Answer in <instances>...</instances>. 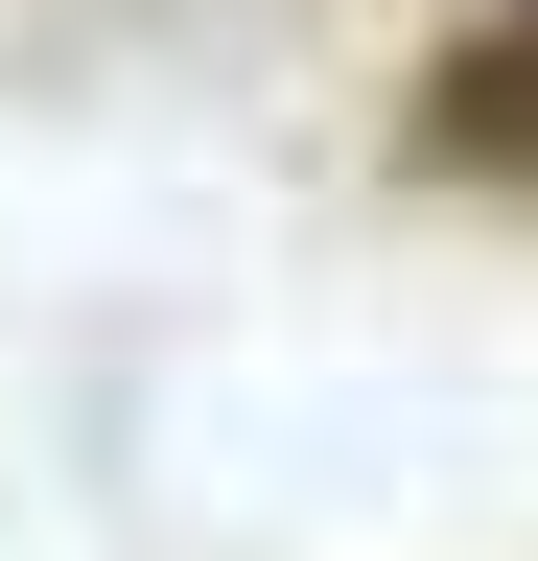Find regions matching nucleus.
Listing matches in <instances>:
<instances>
[{
	"instance_id": "obj_1",
	"label": "nucleus",
	"mask_w": 538,
	"mask_h": 561,
	"mask_svg": "<svg viewBox=\"0 0 538 561\" xmlns=\"http://www.w3.org/2000/svg\"><path fill=\"white\" fill-rule=\"evenodd\" d=\"M422 164H468V187H538V0H468V24L422 47Z\"/></svg>"
}]
</instances>
